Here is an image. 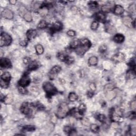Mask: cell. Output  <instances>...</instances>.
<instances>
[{
  "label": "cell",
  "instance_id": "1",
  "mask_svg": "<svg viewBox=\"0 0 136 136\" xmlns=\"http://www.w3.org/2000/svg\"><path fill=\"white\" fill-rule=\"evenodd\" d=\"M69 112L68 105L66 103H62L60 105L56 113V116L59 119L64 118Z\"/></svg>",
  "mask_w": 136,
  "mask_h": 136
},
{
  "label": "cell",
  "instance_id": "2",
  "mask_svg": "<svg viewBox=\"0 0 136 136\" xmlns=\"http://www.w3.org/2000/svg\"><path fill=\"white\" fill-rule=\"evenodd\" d=\"M43 87L48 96H52L55 95L57 93V90L56 87L50 82H45L43 84Z\"/></svg>",
  "mask_w": 136,
  "mask_h": 136
},
{
  "label": "cell",
  "instance_id": "3",
  "mask_svg": "<svg viewBox=\"0 0 136 136\" xmlns=\"http://www.w3.org/2000/svg\"><path fill=\"white\" fill-rule=\"evenodd\" d=\"M12 39L8 34L2 33H1L0 38V46H7L10 45L12 43Z\"/></svg>",
  "mask_w": 136,
  "mask_h": 136
},
{
  "label": "cell",
  "instance_id": "4",
  "mask_svg": "<svg viewBox=\"0 0 136 136\" xmlns=\"http://www.w3.org/2000/svg\"><path fill=\"white\" fill-rule=\"evenodd\" d=\"M111 119L114 122H121L123 121L122 113L121 111L118 110V111L114 109L111 111Z\"/></svg>",
  "mask_w": 136,
  "mask_h": 136
},
{
  "label": "cell",
  "instance_id": "5",
  "mask_svg": "<svg viewBox=\"0 0 136 136\" xmlns=\"http://www.w3.org/2000/svg\"><path fill=\"white\" fill-rule=\"evenodd\" d=\"M20 111L22 114L25 115H29L30 116L32 114L33 111L29 106L28 103L24 102L22 103L21 106L20 107Z\"/></svg>",
  "mask_w": 136,
  "mask_h": 136
},
{
  "label": "cell",
  "instance_id": "6",
  "mask_svg": "<svg viewBox=\"0 0 136 136\" xmlns=\"http://www.w3.org/2000/svg\"><path fill=\"white\" fill-rule=\"evenodd\" d=\"M30 83V78L29 77V76L26 73L21 78L18 82V84H19V86L26 87L28 86Z\"/></svg>",
  "mask_w": 136,
  "mask_h": 136
},
{
  "label": "cell",
  "instance_id": "7",
  "mask_svg": "<svg viewBox=\"0 0 136 136\" xmlns=\"http://www.w3.org/2000/svg\"><path fill=\"white\" fill-rule=\"evenodd\" d=\"M122 22L126 26L131 27L132 26L135 27V21H133L132 18L130 16H124L122 18Z\"/></svg>",
  "mask_w": 136,
  "mask_h": 136
},
{
  "label": "cell",
  "instance_id": "8",
  "mask_svg": "<svg viewBox=\"0 0 136 136\" xmlns=\"http://www.w3.org/2000/svg\"><path fill=\"white\" fill-rule=\"evenodd\" d=\"M0 66L1 68L9 69L12 67V64L10 60L4 57L0 60Z\"/></svg>",
  "mask_w": 136,
  "mask_h": 136
},
{
  "label": "cell",
  "instance_id": "9",
  "mask_svg": "<svg viewBox=\"0 0 136 136\" xmlns=\"http://www.w3.org/2000/svg\"><path fill=\"white\" fill-rule=\"evenodd\" d=\"M2 17L7 19H12L14 17V14L12 11L9 9H5L1 13Z\"/></svg>",
  "mask_w": 136,
  "mask_h": 136
},
{
  "label": "cell",
  "instance_id": "10",
  "mask_svg": "<svg viewBox=\"0 0 136 136\" xmlns=\"http://www.w3.org/2000/svg\"><path fill=\"white\" fill-rule=\"evenodd\" d=\"M126 56L122 53L119 52L114 55L112 57V60L116 62H121L125 60Z\"/></svg>",
  "mask_w": 136,
  "mask_h": 136
},
{
  "label": "cell",
  "instance_id": "11",
  "mask_svg": "<svg viewBox=\"0 0 136 136\" xmlns=\"http://www.w3.org/2000/svg\"><path fill=\"white\" fill-rule=\"evenodd\" d=\"M105 31L110 34H114L116 33V28L110 22H106L105 24Z\"/></svg>",
  "mask_w": 136,
  "mask_h": 136
},
{
  "label": "cell",
  "instance_id": "12",
  "mask_svg": "<svg viewBox=\"0 0 136 136\" xmlns=\"http://www.w3.org/2000/svg\"><path fill=\"white\" fill-rule=\"evenodd\" d=\"M37 34V32L35 29H29L27 32L26 34L27 38H28V40H33V39L36 37Z\"/></svg>",
  "mask_w": 136,
  "mask_h": 136
},
{
  "label": "cell",
  "instance_id": "13",
  "mask_svg": "<svg viewBox=\"0 0 136 136\" xmlns=\"http://www.w3.org/2000/svg\"><path fill=\"white\" fill-rule=\"evenodd\" d=\"M124 9L121 5H116L114 6V12L116 15H121L124 13Z\"/></svg>",
  "mask_w": 136,
  "mask_h": 136
},
{
  "label": "cell",
  "instance_id": "14",
  "mask_svg": "<svg viewBox=\"0 0 136 136\" xmlns=\"http://www.w3.org/2000/svg\"><path fill=\"white\" fill-rule=\"evenodd\" d=\"M113 40L115 42L118 44L123 43L124 40V36L121 34H117L114 36Z\"/></svg>",
  "mask_w": 136,
  "mask_h": 136
},
{
  "label": "cell",
  "instance_id": "15",
  "mask_svg": "<svg viewBox=\"0 0 136 136\" xmlns=\"http://www.w3.org/2000/svg\"><path fill=\"white\" fill-rule=\"evenodd\" d=\"M62 28V25L60 22L56 21L53 24L51 30L54 31H58L61 30Z\"/></svg>",
  "mask_w": 136,
  "mask_h": 136
},
{
  "label": "cell",
  "instance_id": "16",
  "mask_svg": "<svg viewBox=\"0 0 136 136\" xmlns=\"http://www.w3.org/2000/svg\"><path fill=\"white\" fill-rule=\"evenodd\" d=\"M95 18L97 20V21L104 22L106 20V15L105 13H104L102 12L97 13L95 15Z\"/></svg>",
  "mask_w": 136,
  "mask_h": 136
},
{
  "label": "cell",
  "instance_id": "17",
  "mask_svg": "<svg viewBox=\"0 0 136 136\" xmlns=\"http://www.w3.org/2000/svg\"><path fill=\"white\" fill-rule=\"evenodd\" d=\"M80 45L89 48L91 46V43L88 39L83 38L80 40Z\"/></svg>",
  "mask_w": 136,
  "mask_h": 136
},
{
  "label": "cell",
  "instance_id": "18",
  "mask_svg": "<svg viewBox=\"0 0 136 136\" xmlns=\"http://www.w3.org/2000/svg\"><path fill=\"white\" fill-rule=\"evenodd\" d=\"M116 92L114 91V90L106 91V97L109 101H112V100H113L116 97Z\"/></svg>",
  "mask_w": 136,
  "mask_h": 136
},
{
  "label": "cell",
  "instance_id": "19",
  "mask_svg": "<svg viewBox=\"0 0 136 136\" xmlns=\"http://www.w3.org/2000/svg\"><path fill=\"white\" fill-rule=\"evenodd\" d=\"M39 66H40V64H39L38 62L37 61H34L29 63L28 66V69L30 71L34 70L38 68Z\"/></svg>",
  "mask_w": 136,
  "mask_h": 136
},
{
  "label": "cell",
  "instance_id": "20",
  "mask_svg": "<svg viewBox=\"0 0 136 136\" xmlns=\"http://www.w3.org/2000/svg\"><path fill=\"white\" fill-rule=\"evenodd\" d=\"M2 101H3L5 104H10L13 101V96L11 95V94H9V95L4 97Z\"/></svg>",
  "mask_w": 136,
  "mask_h": 136
},
{
  "label": "cell",
  "instance_id": "21",
  "mask_svg": "<svg viewBox=\"0 0 136 136\" xmlns=\"http://www.w3.org/2000/svg\"><path fill=\"white\" fill-rule=\"evenodd\" d=\"M126 78L128 79H134L136 78V72L135 69L129 70L126 73Z\"/></svg>",
  "mask_w": 136,
  "mask_h": 136
},
{
  "label": "cell",
  "instance_id": "22",
  "mask_svg": "<svg viewBox=\"0 0 136 136\" xmlns=\"http://www.w3.org/2000/svg\"><path fill=\"white\" fill-rule=\"evenodd\" d=\"M11 78V76L10 73L9 72H4L3 74L1 75V79L3 80L4 81L10 82Z\"/></svg>",
  "mask_w": 136,
  "mask_h": 136
},
{
  "label": "cell",
  "instance_id": "23",
  "mask_svg": "<svg viewBox=\"0 0 136 136\" xmlns=\"http://www.w3.org/2000/svg\"><path fill=\"white\" fill-rule=\"evenodd\" d=\"M88 63L91 66L96 65L98 63V58L95 56L91 57L88 60Z\"/></svg>",
  "mask_w": 136,
  "mask_h": 136
},
{
  "label": "cell",
  "instance_id": "24",
  "mask_svg": "<svg viewBox=\"0 0 136 136\" xmlns=\"http://www.w3.org/2000/svg\"><path fill=\"white\" fill-rule=\"evenodd\" d=\"M61 71V66L59 65H55L53 67L50 71V73L52 75H56Z\"/></svg>",
  "mask_w": 136,
  "mask_h": 136
},
{
  "label": "cell",
  "instance_id": "25",
  "mask_svg": "<svg viewBox=\"0 0 136 136\" xmlns=\"http://www.w3.org/2000/svg\"><path fill=\"white\" fill-rule=\"evenodd\" d=\"M23 18H24V19L27 22H31L33 21V17L31 15V13L27 12L25 13V15H23Z\"/></svg>",
  "mask_w": 136,
  "mask_h": 136
},
{
  "label": "cell",
  "instance_id": "26",
  "mask_svg": "<svg viewBox=\"0 0 136 136\" xmlns=\"http://www.w3.org/2000/svg\"><path fill=\"white\" fill-rule=\"evenodd\" d=\"M68 99L70 102H75L77 100L78 96L75 93H70L68 96Z\"/></svg>",
  "mask_w": 136,
  "mask_h": 136
},
{
  "label": "cell",
  "instance_id": "27",
  "mask_svg": "<svg viewBox=\"0 0 136 136\" xmlns=\"http://www.w3.org/2000/svg\"><path fill=\"white\" fill-rule=\"evenodd\" d=\"M101 9H102V12H103L104 13H110L111 11V7L109 5H108V4H106L105 5H103Z\"/></svg>",
  "mask_w": 136,
  "mask_h": 136
},
{
  "label": "cell",
  "instance_id": "28",
  "mask_svg": "<svg viewBox=\"0 0 136 136\" xmlns=\"http://www.w3.org/2000/svg\"><path fill=\"white\" fill-rule=\"evenodd\" d=\"M115 85L112 83H109V84H106L104 87L105 91L106 92L108 91H111L112 90H114L115 88Z\"/></svg>",
  "mask_w": 136,
  "mask_h": 136
},
{
  "label": "cell",
  "instance_id": "29",
  "mask_svg": "<svg viewBox=\"0 0 136 136\" xmlns=\"http://www.w3.org/2000/svg\"><path fill=\"white\" fill-rule=\"evenodd\" d=\"M35 50L37 53L38 55L42 54L44 53V48L40 44H37L35 46Z\"/></svg>",
  "mask_w": 136,
  "mask_h": 136
},
{
  "label": "cell",
  "instance_id": "30",
  "mask_svg": "<svg viewBox=\"0 0 136 136\" xmlns=\"http://www.w3.org/2000/svg\"><path fill=\"white\" fill-rule=\"evenodd\" d=\"M86 110V106L84 104H81L78 107V112L82 116Z\"/></svg>",
  "mask_w": 136,
  "mask_h": 136
},
{
  "label": "cell",
  "instance_id": "31",
  "mask_svg": "<svg viewBox=\"0 0 136 136\" xmlns=\"http://www.w3.org/2000/svg\"><path fill=\"white\" fill-rule=\"evenodd\" d=\"M80 45V40H74L70 44V47L72 49H76Z\"/></svg>",
  "mask_w": 136,
  "mask_h": 136
},
{
  "label": "cell",
  "instance_id": "32",
  "mask_svg": "<svg viewBox=\"0 0 136 136\" xmlns=\"http://www.w3.org/2000/svg\"><path fill=\"white\" fill-rule=\"evenodd\" d=\"M74 61H75L74 58L70 56H66L64 61V62L67 64H72L73 62H74Z\"/></svg>",
  "mask_w": 136,
  "mask_h": 136
},
{
  "label": "cell",
  "instance_id": "33",
  "mask_svg": "<svg viewBox=\"0 0 136 136\" xmlns=\"http://www.w3.org/2000/svg\"><path fill=\"white\" fill-rule=\"evenodd\" d=\"M47 26V24L46 21L45 20H41L38 24L37 27L38 29H44L45 28H46Z\"/></svg>",
  "mask_w": 136,
  "mask_h": 136
},
{
  "label": "cell",
  "instance_id": "34",
  "mask_svg": "<svg viewBox=\"0 0 136 136\" xmlns=\"http://www.w3.org/2000/svg\"><path fill=\"white\" fill-rule=\"evenodd\" d=\"M99 129H100V128H99V126L97 125V124H92L91 125V131H93V132H98Z\"/></svg>",
  "mask_w": 136,
  "mask_h": 136
},
{
  "label": "cell",
  "instance_id": "35",
  "mask_svg": "<svg viewBox=\"0 0 136 136\" xmlns=\"http://www.w3.org/2000/svg\"><path fill=\"white\" fill-rule=\"evenodd\" d=\"M89 6L91 9H96L98 6V3L97 2L91 1L89 3Z\"/></svg>",
  "mask_w": 136,
  "mask_h": 136
},
{
  "label": "cell",
  "instance_id": "36",
  "mask_svg": "<svg viewBox=\"0 0 136 136\" xmlns=\"http://www.w3.org/2000/svg\"><path fill=\"white\" fill-rule=\"evenodd\" d=\"M97 119L101 122H104L106 119L105 116L103 114H99L97 116Z\"/></svg>",
  "mask_w": 136,
  "mask_h": 136
},
{
  "label": "cell",
  "instance_id": "37",
  "mask_svg": "<svg viewBox=\"0 0 136 136\" xmlns=\"http://www.w3.org/2000/svg\"><path fill=\"white\" fill-rule=\"evenodd\" d=\"M99 27V23L97 21H94L91 25V29L93 30H95L97 29Z\"/></svg>",
  "mask_w": 136,
  "mask_h": 136
},
{
  "label": "cell",
  "instance_id": "38",
  "mask_svg": "<svg viewBox=\"0 0 136 136\" xmlns=\"http://www.w3.org/2000/svg\"><path fill=\"white\" fill-rule=\"evenodd\" d=\"M72 130H73V129H72V128H71V126H65L63 128L64 132L65 133H66V134H68L69 135H70V133H71V132L72 131Z\"/></svg>",
  "mask_w": 136,
  "mask_h": 136
},
{
  "label": "cell",
  "instance_id": "39",
  "mask_svg": "<svg viewBox=\"0 0 136 136\" xmlns=\"http://www.w3.org/2000/svg\"><path fill=\"white\" fill-rule=\"evenodd\" d=\"M9 82H10L4 81V80L1 79V81H0V85H1V86L2 88H6L8 87H9Z\"/></svg>",
  "mask_w": 136,
  "mask_h": 136
},
{
  "label": "cell",
  "instance_id": "40",
  "mask_svg": "<svg viewBox=\"0 0 136 136\" xmlns=\"http://www.w3.org/2000/svg\"><path fill=\"white\" fill-rule=\"evenodd\" d=\"M18 91H19V93L21 94H26L27 93V91L26 89H25V87L19 86L18 87Z\"/></svg>",
  "mask_w": 136,
  "mask_h": 136
},
{
  "label": "cell",
  "instance_id": "41",
  "mask_svg": "<svg viewBox=\"0 0 136 136\" xmlns=\"http://www.w3.org/2000/svg\"><path fill=\"white\" fill-rule=\"evenodd\" d=\"M81 123L83 124V125H84L85 126H90V121L89 120L87 119V118H84V119H82L81 120Z\"/></svg>",
  "mask_w": 136,
  "mask_h": 136
},
{
  "label": "cell",
  "instance_id": "42",
  "mask_svg": "<svg viewBox=\"0 0 136 136\" xmlns=\"http://www.w3.org/2000/svg\"><path fill=\"white\" fill-rule=\"evenodd\" d=\"M107 50V46L105 45H102L99 48V51L100 52L102 53H104L106 52Z\"/></svg>",
  "mask_w": 136,
  "mask_h": 136
},
{
  "label": "cell",
  "instance_id": "43",
  "mask_svg": "<svg viewBox=\"0 0 136 136\" xmlns=\"http://www.w3.org/2000/svg\"><path fill=\"white\" fill-rule=\"evenodd\" d=\"M25 130H26L27 131H33L35 130V126H25L24 128Z\"/></svg>",
  "mask_w": 136,
  "mask_h": 136
},
{
  "label": "cell",
  "instance_id": "44",
  "mask_svg": "<svg viewBox=\"0 0 136 136\" xmlns=\"http://www.w3.org/2000/svg\"><path fill=\"white\" fill-rule=\"evenodd\" d=\"M128 117L131 119H134L136 118V113L135 111H132V112L129 113Z\"/></svg>",
  "mask_w": 136,
  "mask_h": 136
},
{
  "label": "cell",
  "instance_id": "45",
  "mask_svg": "<svg viewBox=\"0 0 136 136\" xmlns=\"http://www.w3.org/2000/svg\"><path fill=\"white\" fill-rule=\"evenodd\" d=\"M65 56L66 55H65V54H64L63 53H60L57 55V57H58V59L62 61H64Z\"/></svg>",
  "mask_w": 136,
  "mask_h": 136
},
{
  "label": "cell",
  "instance_id": "46",
  "mask_svg": "<svg viewBox=\"0 0 136 136\" xmlns=\"http://www.w3.org/2000/svg\"><path fill=\"white\" fill-rule=\"evenodd\" d=\"M130 106L131 109L132 110V111H135L136 109V101H132V102L130 103Z\"/></svg>",
  "mask_w": 136,
  "mask_h": 136
},
{
  "label": "cell",
  "instance_id": "47",
  "mask_svg": "<svg viewBox=\"0 0 136 136\" xmlns=\"http://www.w3.org/2000/svg\"><path fill=\"white\" fill-rule=\"evenodd\" d=\"M68 36L70 37H74L76 35V32L74 30H68L66 33Z\"/></svg>",
  "mask_w": 136,
  "mask_h": 136
},
{
  "label": "cell",
  "instance_id": "48",
  "mask_svg": "<svg viewBox=\"0 0 136 136\" xmlns=\"http://www.w3.org/2000/svg\"><path fill=\"white\" fill-rule=\"evenodd\" d=\"M135 9L136 6L134 4L131 5L129 7V10L131 12H135Z\"/></svg>",
  "mask_w": 136,
  "mask_h": 136
},
{
  "label": "cell",
  "instance_id": "49",
  "mask_svg": "<svg viewBox=\"0 0 136 136\" xmlns=\"http://www.w3.org/2000/svg\"><path fill=\"white\" fill-rule=\"evenodd\" d=\"M89 88L92 91H95L96 89V86L94 83H91L89 85Z\"/></svg>",
  "mask_w": 136,
  "mask_h": 136
},
{
  "label": "cell",
  "instance_id": "50",
  "mask_svg": "<svg viewBox=\"0 0 136 136\" xmlns=\"http://www.w3.org/2000/svg\"><path fill=\"white\" fill-rule=\"evenodd\" d=\"M72 11H73V12H74L75 13H79L80 11V9L76 6L72 7Z\"/></svg>",
  "mask_w": 136,
  "mask_h": 136
},
{
  "label": "cell",
  "instance_id": "51",
  "mask_svg": "<svg viewBox=\"0 0 136 136\" xmlns=\"http://www.w3.org/2000/svg\"><path fill=\"white\" fill-rule=\"evenodd\" d=\"M23 61H24V63L25 64H29V63H30V58L28 57H25V58L23 59Z\"/></svg>",
  "mask_w": 136,
  "mask_h": 136
},
{
  "label": "cell",
  "instance_id": "52",
  "mask_svg": "<svg viewBox=\"0 0 136 136\" xmlns=\"http://www.w3.org/2000/svg\"><path fill=\"white\" fill-rule=\"evenodd\" d=\"M27 42L26 40H22L20 41V45L22 47H25L27 45Z\"/></svg>",
  "mask_w": 136,
  "mask_h": 136
},
{
  "label": "cell",
  "instance_id": "53",
  "mask_svg": "<svg viewBox=\"0 0 136 136\" xmlns=\"http://www.w3.org/2000/svg\"><path fill=\"white\" fill-rule=\"evenodd\" d=\"M93 95H94L93 93H92V92L89 91V92H88V93H87V96H88V97L89 98L92 97L93 96Z\"/></svg>",
  "mask_w": 136,
  "mask_h": 136
},
{
  "label": "cell",
  "instance_id": "54",
  "mask_svg": "<svg viewBox=\"0 0 136 136\" xmlns=\"http://www.w3.org/2000/svg\"><path fill=\"white\" fill-rule=\"evenodd\" d=\"M9 2L11 4H15L17 3V1H15V0H10V1H9Z\"/></svg>",
  "mask_w": 136,
  "mask_h": 136
}]
</instances>
